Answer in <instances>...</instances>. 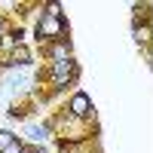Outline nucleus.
Segmentation results:
<instances>
[{
    "mask_svg": "<svg viewBox=\"0 0 153 153\" xmlns=\"http://www.w3.org/2000/svg\"><path fill=\"white\" fill-rule=\"evenodd\" d=\"M52 74H55V83L65 86L71 76L76 74V65H74V61H68V58H65V61H55V71H52Z\"/></svg>",
    "mask_w": 153,
    "mask_h": 153,
    "instance_id": "nucleus-1",
    "label": "nucleus"
},
{
    "mask_svg": "<svg viewBox=\"0 0 153 153\" xmlns=\"http://www.w3.org/2000/svg\"><path fill=\"white\" fill-rule=\"evenodd\" d=\"M58 34H61V22L52 19V16H46L40 22V37H58Z\"/></svg>",
    "mask_w": 153,
    "mask_h": 153,
    "instance_id": "nucleus-2",
    "label": "nucleus"
},
{
    "mask_svg": "<svg viewBox=\"0 0 153 153\" xmlns=\"http://www.w3.org/2000/svg\"><path fill=\"white\" fill-rule=\"evenodd\" d=\"M71 110L76 113V117H86L89 113V98L80 92V95H74V101H71Z\"/></svg>",
    "mask_w": 153,
    "mask_h": 153,
    "instance_id": "nucleus-3",
    "label": "nucleus"
},
{
    "mask_svg": "<svg viewBox=\"0 0 153 153\" xmlns=\"http://www.w3.org/2000/svg\"><path fill=\"white\" fill-rule=\"evenodd\" d=\"M28 138H31V141H43L46 129H40V126H28Z\"/></svg>",
    "mask_w": 153,
    "mask_h": 153,
    "instance_id": "nucleus-4",
    "label": "nucleus"
},
{
    "mask_svg": "<svg viewBox=\"0 0 153 153\" xmlns=\"http://www.w3.org/2000/svg\"><path fill=\"white\" fill-rule=\"evenodd\" d=\"M9 144H16V138H12V132H6V129H0V150H6Z\"/></svg>",
    "mask_w": 153,
    "mask_h": 153,
    "instance_id": "nucleus-5",
    "label": "nucleus"
},
{
    "mask_svg": "<svg viewBox=\"0 0 153 153\" xmlns=\"http://www.w3.org/2000/svg\"><path fill=\"white\" fill-rule=\"evenodd\" d=\"M135 40H138V43H147V40H150V28H147V25L135 28Z\"/></svg>",
    "mask_w": 153,
    "mask_h": 153,
    "instance_id": "nucleus-6",
    "label": "nucleus"
},
{
    "mask_svg": "<svg viewBox=\"0 0 153 153\" xmlns=\"http://www.w3.org/2000/svg\"><path fill=\"white\" fill-rule=\"evenodd\" d=\"M65 55H68V46H65V43H58V46L52 49V58H55V61H65Z\"/></svg>",
    "mask_w": 153,
    "mask_h": 153,
    "instance_id": "nucleus-7",
    "label": "nucleus"
},
{
    "mask_svg": "<svg viewBox=\"0 0 153 153\" xmlns=\"http://www.w3.org/2000/svg\"><path fill=\"white\" fill-rule=\"evenodd\" d=\"M46 16L58 19V16H61V6H58V3H49V6H46Z\"/></svg>",
    "mask_w": 153,
    "mask_h": 153,
    "instance_id": "nucleus-8",
    "label": "nucleus"
},
{
    "mask_svg": "<svg viewBox=\"0 0 153 153\" xmlns=\"http://www.w3.org/2000/svg\"><path fill=\"white\" fill-rule=\"evenodd\" d=\"M16 61H28V49L25 46H16Z\"/></svg>",
    "mask_w": 153,
    "mask_h": 153,
    "instance_id": "nucleus-9",
    "label": "nucleus"
},
{
    "mask_svg": "<svg viewBox=\"0 0 153 153\" xmlns=\"http://www.w3.org/2000/svg\"><path fill=\"white\" fill-rule=\"evenodd\" d=\"M3 153H22V147H19V144H9V147H6Z\"/></svg>",
    "mask_w": 153,
    "mask_h": 153,
    "instance_id": "nucleus-10",
    "label": "nucleus"
}]
</instances>
